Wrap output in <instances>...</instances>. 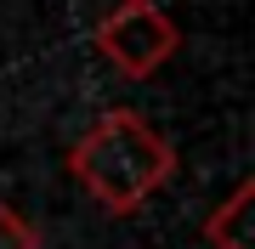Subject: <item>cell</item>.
Here are the masks:
<instances>
[{"label": "cell", "mask_w": 255, "mask_h": 249, "mask_svg": "<svg viewBox=\"0 0 255 249\" xmlns=\"http://www.w3.org/2000/svg\"><path fill=\"white\" fill-rule=\"evenodd\" d=\"M68 175L85 187V198L108 215H136L147 198L176 175V142L159 136L142 113L114 108L74 142Z\"/></svg>", "instance_id": "obj_1"}, {"label": "cell", "mask_w": 255, "mask_h": 249, "mask_svg": "<svg viewBox=\"0 0 255 249\" xmlns=\"http://www.w3.org/2000/svg\"><path fill=\"white\" fill-rule=\"evenodd\" d=\"M91 46H97V57L119 80H153L176 57L182 28H176V17L159 6V0H119L108 17L97 23Z\"/></svg>", "instance_id": "obj_2"}, {"label": "cell", "mask_w": 255, "mask_h": 249, "mask_svg": "<svg viewBox=\"0 0 255 249\" xmlns=\"http://www.w3.org/2000/svg\"><path fill=\"white\" fill-rule=\"evenodd\" d=\"M250 198H255V187L238 181L233 193L204 215V244H210V249H250V244H255V238H250Z\"/></svg>", "instance_id": "obj_3"}, {"label": "cell", "mask_w": 255, "mask_h": 249, "mask_svg": "<svg viewBox=\"0 0 255 249\" xmlns=\"http://www.w3.org/2000/svg\"><path fill=\"white\" fill-rule=\"evenodd\" d=\"M0 249H40V232L28 227L11 204H0Z\"/></svg>", "instance_id": "obj_4"}]
</instances>
